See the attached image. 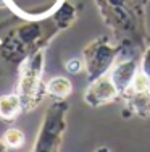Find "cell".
<instances>
[{"instance_id": "cell-4", "label": "cell", "mask_w": 150, "mask_h": 152, "mask_svg": "<svg viewBox=\"0 0 150 152\" xmlns=\"http://www.w3.org/2000/svg\"><path fill=\"white\" fill-rule=\"evenodd\" d=\"M70 104L66 100H53L44 113L36 134L31 152H60L66 133V117Z\"/></svg>"}, {"instance_id": "cell-6", "label": "cell", "mask_w": 150, "mask_h": 152, "mask_svg": "<svg viewBox=\"0 0 150 152\" xmlns=\"http://www.w3.org/2000/svg\"><path fill=\"white\" fill-rule=\"evenodd\" d=\"M118 99H121L120 91L116 89L108 75L91 81L84 91V102L92 108L108 105V104L116 102Z\"/></svg>"}, {"instance_id": "cell-14", "label": "cell", "mask_w": 150, "mask_h": 152, "mask_svg": "<svg viewBox=\"0 0 150 152\" xmlns=\"http://www.w3.org/2000/svg\"><path fill=\"white\" fill-rule=\"evenodd\" d=\"M65 70L70 75H79V73H83V71H84L83 57H81V58H70V60H66Z\"/></svg>"}, {"instance_id": "cell-3", "label": "cell", "mask_w": 150, "mask_h": 152, "mask_svg": "<svg viewBox=\"0 0 150 152\" xmlns=\"http://www.w3.org/2000/svg\"><path fill=\"white\" fill-rule=\"evenodd\" d=\"M45 50L47 49L34 52L18 66L20 75L15 92L21 100L24 113L34 112L47 97V83L44 81Z\"/></svg>"}, {"instance_id": "cell-16", "label": "cell", "mask_w": 150, "mask_h": 152, "mask_svg": "<svg viewBox=\"0 0 150 152\" xmlns=\"http://www.w3.org/2000/svg\"><path fill=\"white\" fill-rule=\"evenodd\" d=\"M95 152H112L108 149V147H105V146H102V147H99V149H95Z\"/></svg>"}, {"instance_id": "cell-15", "label": "cell", "mask_w": 150, "mask_h": 152, "mask_svg": "<svg viewBox=\"0 0 150 152\" xmlns=\"http://www.w3.org/2000/svg\"><path fill=\"white\" fill-rule=\"evenodd\" d=\"M0 152H8V147H7V144L3 142L2 137H0Z\"/></svg>"}, {"instance_id": "cell-7", "label": "cell", "mask_w": 150, "mask_h": 152, "mask_svg": "<svg viewBox=\"0 0 150 152\" xmlns=\"http://www.w3.org/2000/svg\"><path fill=\"white\" fill-rule=\"evenodd\" d=\"M124 102L123 107V118H150V91H134L128 88L121 94Z\"/></svg>"}, {"instance_id": "cell-1", "label": "cell", "mask_w": 150, "mask_h": 152, "mask_svg": "<svg viewBox=\"0 0 150 152\" xmlns=\"http://www.w3.org/2000/svg\"><path fill=\"white\" fill-rule=\"evenodd\" d=\"M150 0H95L97 12L123 47L144 49L149 42L147 7Z\"/></svg>"}, {"instance_id": "cell-11", "label": "cell", "mask_w": 150, "mask_h": 152, "mask_svg": "<svg viewBox=\"0 0 150 152\" xmlns=\"http://www.w3.org/2000/svg\"><path fill=\"white\" fill-rule=\"evenodd\" d=\"M73 92V84L66 76H53L47 81V97L53 100H66Z\"/></svg>"}, {"instance_id": "cell-12", "label": "cell", "mask_w": 150, "mask_h": 152, "mask_svg": "<svg viewBox=\"0 0 150 152\" xmlns=\"http://www.w3.org/2000/svg\"><path fill=\"white\" fill-rule=\"evenodd\" d=\"M2 139H3V142L7 144L8 149H20V147H23L24 142H26L24 133L18 128H8L2 134Z\"/></svg>"}, {"instance_id": "cell-2", "label": "cell", "mask_w": 150, "mask_h": 152, "mask_svg": "<svg viewBox=\"0 0 150 152\" xmlns=\"http://www.w3.org/2000/svg\"><path fill=\"white\" fill-rule=\"evenodd\" d=\"M60 34L50 16L41 20H24V23L12 28L0 41V58L8 65L20 66L29 55L49 44Z\"/></svg>"}, {"instance_id": "cell-13", "label": "cell", "mask_w": 150, "mask_h": 152, "mask_svg": "<svg viewBox=\"0 0 150 152\" xmlns=\"http://www.w3.org/2000/svg\"><path fill=\"white\" fill-rule=\"evenodd\" d=\"M139 70L147 76V79L150 81V39L145 44V47L142 49V57L139 60Z\"/></svg>"}, {"instance_id": "cell-10", "label": "cell", "mask_w": 150, "mask_h": 152, "mask_svg": "<svg viewBox=\"0 0 150 152\" xmlns=\"http://www.w3.org/2000/svg\"><path fill=\"white\" fill-rule=\"evenodd\" d=\"M23 112V105L16 92L0 96V120L5 123H13Z\"/></svg>"}, {"instance_id": "cell-5", "label": "cell", "mask_w": 150, "mask_h": 152, "mask_svg": "<svg viewBox=\"0 0 150 152\" xmlns=\"http://www.w3.org/2000/svg\"><path fill=\"white\" fill-rule=\"evenodd\" d=\"M123 50L124 47L108 36H102L89 42L83 49L84 73L87 81L91 83L108 75Z\"/></svg>"}, {"instance_id": "cell-9", "label": "cell", "mask_w": 150, "mask_h": 152, "mask_svg": "<svg viewBox=\"0 0 150 152\" xmlns=\"http://www.w3.org/2000/svg\"><path fill=\"white\" fill-rule=\"evenodd\" d=\"M78 16H79V7L71 0H60L50 13V20L60 29V32L70 29L78 21Z\"/></svg>"}, {"instance_id": "cell-8", "label": "cell", "mask_w": 150, "mask_h": 152, "mask_svg": "<svg viewBox=\"0 0 150 152\" xmlns=\"http://www.w3.org/2000/svg\"><path fill=\"white\" fill-rule=\"evenodd\" d=\"M137 71H139V61L134 60V58L120 60L113 65V68L110 70L108 76L112 78L113 84H115L116 89L120 91V96L131 86V83H133V79L136 78Z\"/></svg>"}]
</instances>
